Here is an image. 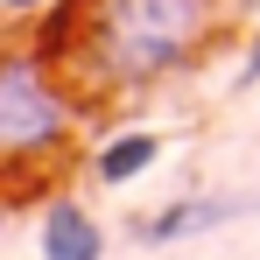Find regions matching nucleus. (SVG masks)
<instances>
[{
    "label": "nucleus",
    "instance_id": "nucleus-5",
    "mask_svg": "<svg viewBox=\"0 0 260 260\" xmlns=\"http://www.w3.org/2000/svg\"><path fill=\"white\" fill-rule=\"evenodd\" d=\"M155 155H162V141H155V134H113V141L99 148L91 176L120 190V183H134V176H148V169H155Z\"/></svg>",
    "mask_w": 260,
    "mask_h": 260
},
{
    "label": "nucleus",
    "instance_id": "nucleus-3",
    "mask_svg": "<svg viewBox=\"0 0 260 260\" xmlns=\"http://www.w3.org/2000/svg\"><path fill=\"white\" fill-rule=\"evenodd\" d=\"M239 211H246L239 197H183V204L148 211L134 225V239H141V246H183V239H197V232H218L225 218H239Z\"/></svg>",
    "mask_w": 260,
    "mask_h": 260
},
{
    "label": "nucleus",
    "instance_id": "nucleus-1",
    "mask_svg": "<svg viewBox=\"0 0 260 260\" xmlns=\"http://www.w3.org/2000/svg\"><path fill=\"white\" fill-rule=\"evenodd\" d=\"M85 21L99 36V56L120 78H169L197 56L218 7L211 0H85Z\"/></svg>",
    "mask_w": 260,
    "mask_h": 260
},
{
    "label": "nucleus",
    "instance_id": "nucleus-7",
    "mask_svg": "<svg viewBox=\"0 0 260 260\" xmlns=\"http://www.w3.org/2000/svg\"><path fill=\"white\" fill-rule=\"evenodd\" d=\"M0 7H14V14H28V7H43V0H0Z\"/></svg>",
    "mask_w": 260,
    "mask_h": 260
},
{
    "label": "nucleus",
    "instance_id": "nucleus-4",
    "mask_svg": "<svg viewBox=\"0 0 260 260\" xmlns=\"http://www.w3.org/2000/svg\"><path fill=\"white\" fill-rule=\"evenodd\" d=\"M36 246H43V260H106V232H99L71 197H56V204L43 211Z\"/></svg>",
    "mask_w": 260,
    "mask_h": 260
},
{
    "label": "nucleus",
    "instance_id": "nucleus-2",
    "mask_svg": "<svg viewBox=\"0 0 260 260\" xmlns=\"http://www.w3.org/2000/svg\"><path fill=\"white\" fill-rule=\"evenodd\" d=\"M71 134V106L36 56H0V155H43Z\"/></svg>",
    "mask_w": 260,
    "mask_h": 260
},
{
    "label": "nucleus",
    "instance_id": "nucleus-6",
    "mask_svg": "<svg viewBox=\"0 0 260 260\" xmlns=\"http://www.w3.org/2000/svg\"><path fill=\"white\" fill-rule=\"evenodd\" d=\"M239 85H260V36H253V49H246V63H239Z\"/></svg>",
    "mask_w": 260,
    "mask_h": 260
}]
</instances>
